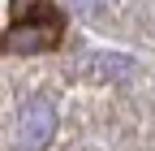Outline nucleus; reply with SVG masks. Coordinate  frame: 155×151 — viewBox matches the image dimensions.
I'll return each instance as SVG.
<instances>
[{
    "label": "nucleus",
    "instance_id": "obj_2",
    "mask_svg": "<svg viewBox=\"0 0 155 151\" xmlns=\"http://www.w3.org/2000/svg\"><path fill=\"white\" fill-rule=\"evenodd\" d=\"M56 134V108L48 99H30L17 117V147L22 151H43Z\"/></svg>",
    "mask_w": 155,
    "mask_h": 151
},
{
    "label": "nucleus",
    "instance_id": "obj_1",
    "mask_svg": "<svg viewBox=\"0 0 155 151\" xmlns=\"http://www.w3.org/2000/svg\"><path fill=\"white\" fill-rule=\"evenodd\" d=\"M56 39H61V22H56L52 13H43V17H30V22H13V26L5 30V52H13V56H35V52L52 48Z\"/></svg>",
    "mask_w": 155,
    "mask_h": 151
},
{
    "label": "nucleus",
    "instance_id": "obj_3",
    "mask_svg": "<svg viewBox=\"0 0 155 151\" xmlns=\"http://www.w3.org/2000/svg\"><path fill=\"white\" fill-rule=\"evenodd\" d=\"M9 9H13V22H30V17H43L48 13L43 0H9Z\"/></svg>",
    "mask_w": 155,
    "mask_h": 151
},
{
    "label": "nucleus",
    "instance_id": "obj_4",
    "mask_svg": "<svg viewBox=\"0 0 155 151\" xmlns=\"http://www.w3.org/2000/svg\"><path fill=\"white\" fill-rule=\"evenodd\" d=\"M78 9H99V0H73Z\"/></svg>",
    "mask_w": 155,
    "mask_h": 151
}]
</instances>
